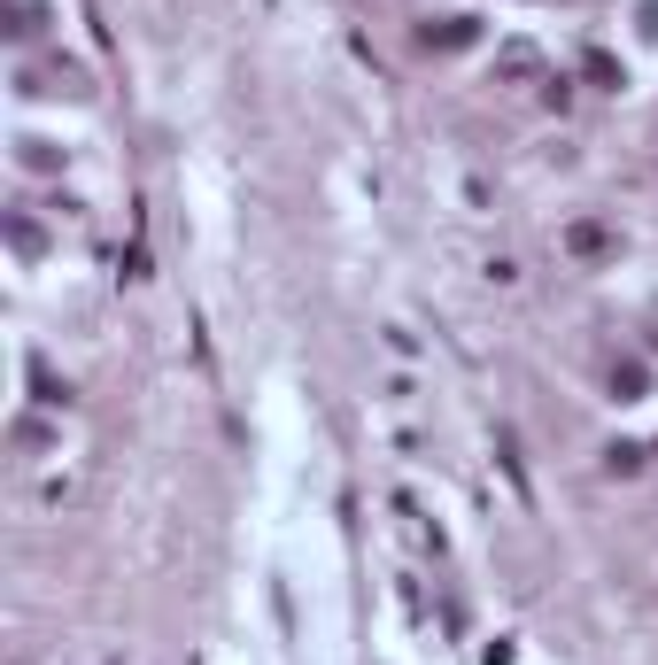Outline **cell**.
<instances>
[{
    "instance_id": "1",
    "label": "cell",
    "mask_w": 658,
    "mask_h": 665,
    "mask_svg": "<svg viewBox=\"0 0 658 665\" xmlns=\"http://www.w3.org/2000/svg\"><path fill=\"white\" fill-rule=\"evenodd\" d=\"M558 248H566L573 263H604V256H620V232L604 225V217H573V225L558 232Z\"/></svg>"
},
{
    "instance_id": "2",
    "label": "cell",
    "mask_w": 658,
    "mask_h": 665,
    "mask_svg": "<svg viewBox=\"0 0 658 665\" xmlns=\"http://www.w3.org/2000/svg\"><path fill=\"white\" fill-rule=\"evenodd\" d=\"M419 39L434 55H457V47H473L480 39V16H442V24H419Z\"/></svg>"
},
{
    "instance_id": "3",
    "label": "cell",
    "mask_w": 658,
    "mask_h": 665,
    "mask_svg": "<svg viewBox=\"0 0 658 665\" xmlns=\"http://www.w3.org/2000/svg\"><path fill=\"white\" fill-rule=\"evenodd\" d=\"M581 78H589L597 93H620L628 86V62L612 55V47H581Z\"/></svg>"
},
{
    "instance_id": "4",
    "label": "cell",
    "mask_w": 658,
    "mask_h": 665,
    "mask_svg": "<svg viewBox=\"0 0 658 665\" xmlns=\"http://www.w3.org/2000/svg\"><path fill=\"white\" fill-rule=\"evenodd\" d=\"M604 387H612V403H643V395H651V364H643V356H620Z\"/></svg>"
},
{
    "instance_id": "5",
    "label": "cell",
    "mask_w": 658,
    "mask_h": 665,
    "mask_svg": "<svg viewBox=\"0 0 658 665\" xmlns=\"http://www.w3.org/2000/svg\"><path fill=\"white\" fill-rule=\"evenodd\" d=\"M24 372H31V403H47V410H62V403H70V387H62V379L47 372V356H31Z\"/></svg>"
},
{
    "instance_id": "6",
    "label": "cell",
    "mask_w": 658,
    "mask_h": 665,
    "mask_svg": "<svg viewBox=\"0 0 658 665\" xmlns=\"http://www.w3.org/2000/svg\"><path fill=\"white\" fill-rule=\"evenodd\" d=\"M643 464H651V449H643V441H612V449H604V472H612V480H635Z\"/></svg>"
},
{
    "instance_id": "7",
    "label": "cell",
    "mask_w": 658,
    "mask_h": 665,
    "mask_svg": "<svg viewBox=\"0 0 658 665\" xmlns=\"http://www.w3.org/2000/svg\"><path fill=\"white\" fill-rule=\"evenodd\" d=\"M39 24H47V8H39V0H8V31H16V39H31Z\"/></svg>"
},
{
    "instance_id": "8",
    "label": "cell",
    "mask_w": 658,
    "mask_h": 665,
    "mask_svg": "<svg viewBox=\"0 0 658 665\" xmlns=\"http://www.w3.org/2000/svg\"><path fill=\"white\" fill-rule=\"evenodd\" d=\"M496 70H504V78H535V47H527V39H511L504 55H496Z\"/></svg>"
},
{
    "instance_id": "9",
    "label": "cell",
    "mask_w": 658,
    "mask_h": 665,
    "mask_svg": "<svg viewBox=\"0 0 658 665\" xmlns=\"http://www.w3.org/2000/svg\"><path fill=\"white\" fill-rule=\"evenodd\" d=\"M16 163H24V171H55L62 155H55V140H16Z\"/></svg>"
},
{
    "instance_id": "10",
    "label": "cell",
    "mask_w": 658,
    "mask_h": 665,
    "mask_svg": "<svg viewBox=\"0 0 658 665\" xmlns=\"http://www.w3.org/2000/svg\"><path fill=\"white\" fill-rule=\"evenodd\" d=\"M8 240H16V256H39L47 248V232L31 225V217H8Z\"/></svg>"
},
{
    "instance_id": "11",
    "label": "cell",
    "mask_w": 658,
    "mask_h": 665,
    "mask_svg": "<svg viewBox=\"0 0 658 665\" xmlns=\"http://www.w3.org/2000/svg\"><path fill=\"white\" fill-rule=\"evenodd\" d=\"M635 31H643V39H658V0H643V8H635Z\"/></svg>"
},
{
    "instance_id": "12",
    "label": "cell",
    "mask_w": 658,
    "mask_h": 665,
    "mask_svg": "<svg viewBox=\"0 0 658 665\" xmlns=\"http://www.w3.org/2000/svg\"><path fill=\"white\" fill-rule=\"evenodd\" d=\"M651 457H658V449H651Z\"/></svg>"
}]
</instances>
